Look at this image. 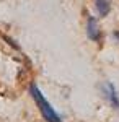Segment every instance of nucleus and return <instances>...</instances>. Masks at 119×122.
Segmentation results:
<instances>
[{
    "label": "nucleus",
    "mask_w": 119,
    "mask_h": 122,
    "mask_svg": "<svg viewBox=\"0 0 119 122\" xmlns=\"http://www.w3.org/2000/svg\"><path fill=\"white\" fill-rule=\"evenodd\" d=\"M29 93L33 96V99H34V103H36L41 116L44 117V121L46 122H62L60 117H59V114L54 111V107L51 106V103L44 98V94L41 93V90L34 83H31V86H29Z\"/></svg>",
    "instance_id": "obj_1"
},
{
    "label": "nucleus",
    "mask_w": 119,
    "mask_h": 122,
    "mask_svg": "<svg viewBox=\"0 0 119 122\" xmlns=\"http://www.w3.org/2000/svg\"><path fill=\"white\" fill-rule=\"evenodd\" d=\"M87 36L95 41V42H100L101 41V29L98 21L93 18V16H88V21H87Z\"/></svg>",
    "instance_id": "obj_2"
},
{
    "label": "nucleus",
    "mask_w": 119,
    "mask_h": 122,
    "mask_svg": "<svg viewBox=\"0 0 119 122\" xmlns=\"http://www.w3.org/2000/svg\"><path fill=\"white\" fill-rule=\"evenodd\" d=\"M103 93L106 96V99L109 101V104L114 107V109H119V96H118V91H116V88L113 86V83H108L104 85V88H103Z\"/></svg>",
    "instance_id": "obj_3"
},
{
    "label": "nucleus",
    "mask_w": 119,
    "mask_h": 122,
    "mask_svg": "<svg viewBox=\"0 0 119 122\" xmlns=\"http://www.w3.org/2000/svg\"><path fill=\"white\" fill-rule=\"evenodd\" d=\"M95 7L98 10L100 16H106L111 11V0H95Z\"/></svg>",
    "instance_id": "obj_4"
},
{
    "label": "nucleus",
    "mask_w": 119,
    "mask_h": 122,
    "mask_svg": "<svg viewBox=\"0 0 119 122\" xmlns=\"http://www.w3.org/2000/svg\"><path fill=\"white\" fill-rule=\"evenodd\" d=\"M2 38L5 39V41H7V42H8V44H10V46H11V47H13V49H16V51H20V46H18V44H16V42H15V41H13V39H10L8 36H5V34H3Z\"/></svg>",
    "instance_id": "obj_5"
},
{
    "label": "nucleus",
    "mask_w": 119,
    "mask_h": 122,
    "mask_svg": "<svg viewBox=\"0 0 119 122\" xmlns=\"http://www.w3.org/2000/svg\"><path fill=\"white\" fill-rule=\"evenodd\" d=\"M113 36H114V39H116V41L119 42V29H118V31H114V33H113Z\"/></svg>",
    "instance_id": "obj_6"
}]
</instances>
